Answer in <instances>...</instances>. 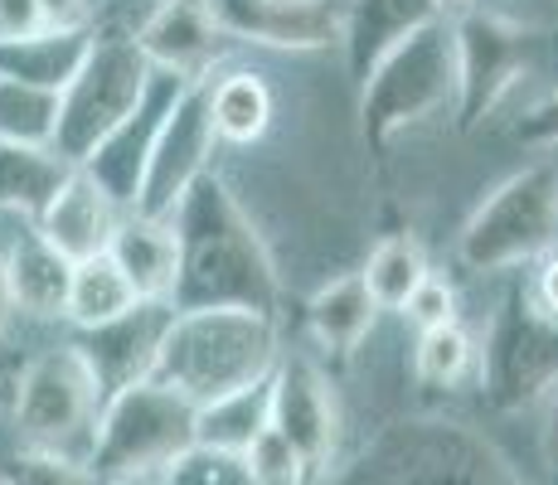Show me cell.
I'll use <instances>...</instances> for the list:
<instances>
[{"instance_id": "cell-3", "label": "cell", "mask_w": 558, "mask_h": 485, "mask_svg": "<svg viewBox=\"0 0 558 485\" xmlns=\"http://www.w3.org/2000/svg\"><path fill=\"white\" fill-rule=\"evenodd\" d=\"M457 97V69H452V25L433 20L403 39L393 53L374 63V73L360 83V136L374 156L393 146V136L408 126L437 117Z\"/></svg>"}, {"instance_id": "cell-8", "label": "cell", "mask_w": 558, "mask_h": 485, "mask_svg": "<svg viewBox=\"0 0 558 485\" xmlns=\"http://www.w3.org/2000/svg\"><path fill=\"white\" fill-rule=\"evenodd\" d=\"M452 25V69H457V97L452 117L461 132H476L490 112L524 83L534 69V35L520 20H506L496 10H466L447 20Z\"/></svg>"}, {"instance_id": "cell-23", "label": "cell", "mask_w": 558, "mask_h": 485, "mask_svg": "<svg viewBox=\"0 0 558 485\" xmlns=\"http://www.w3.org/2000/svg\"><path fill=\"white\" fill-rule=\"evenodd\" d=\"M209 122L214 136L229 146H253L272 126V88L263 83V73L233 69L209 78Z\"/></svg>"}, {"instance_id": "cell-37", "label": "cell", "mask_w": 558, "mask_h": 485, "mask_svg": "<svg viewBox=\"0 0 558 485\" xmlns=\"http://www.w3.org/2000/svg\"><path fill=\"white\" fill-rule=\"evenodd\" d=\"M544 408H549V413H544V457H549V466L558 471V388L544 398Z\"/></svg>"}, {"instance_id": "cell-13", "label": "cell", "mask_w": 558, "mask_h": 485, "mask_svg": "<svg viewBox=\"0 0 558 485\" xmlns=\"http://www.w3.org/2000/svg\"><path fill=\"white\" fill-rule=\"evenodd\" d=\"M132 45L156 73H175L185 83L209 78L214 63L229 53V39H223L209 0H156L142 25L132 29Z\"/></svg>"}, {"instance_id": "cell-6", "label": "cell", "mask_w": 558, "mask_h": 485, "mask_svg": "<svg viewBox=\"0 0 558 485\" xmlns=\"http://www.w3.org/2000/svg\"><path fill=\"white\" fill-rule=\"evenodd\" d=\"M146 83H151V63L132 45V35H98L78 78L59 93V126L49 150L69 170H78L136 112Z\"/></svg>"}, {"instance_id": "cell-9", "label": "cell", "mask_w": 558, "mask_h": 485, "mask_svg": "<svg viewBox=\"0 0 558 485\" xmlns=\"http://www.w3.org/2000/svg\"><path fill=\"white\" fill-rule=\"evenodd\" d=\"M209 78L185 83L175 107L160 122L151 156H146V170H142V185H136V204H132L136 219L166 223L180 209V199L214 170L219 136H214V122H209Z\"/></svg>"}, {"instance_id": "cell-39", "label": "cell", "mask_w": 558, "mask_h": 485, "mask_svg": "<svg viewBox=\"0 0 558 485\" xmlns=\"http://www.w3.org/2000/svg\"><path fill=\"white\" fill-rule=\"evenodd\" d=\"M107 485H160V476L146 471V476H122V481H107Z\"/></svg>"}, {"instance_id": "cell-14", "label": "cell", "mask_w": 558, "mask_h": 485, "mask_svg": "<svg viewBox=\"0 0 558 485\" xmlns=\"http://www.w3.org/2000/svg\"><path fill=\"white\" fill-rule=\"evenodd\" d=\"M180 88H185V78L151 69V83H146L142 102H136V112L126 117V122L117 126V132L107 136V142L78 166L83 175H88L93 185H98L122 214H132L136 185H142V170H146V156H151V142H156L160 122H166V112L175 107Z\"/></svg>"}, {"instance_id": "cell-25", "label": "cell", "mask_w": 558, "mask_h": 485, "mask_svg": "<svg viewBox=\"0 0 558 485\" xmlns=\"http://www.w3.org/2000/svg\"><path fill=\"white\" fill-rule=\"evenodd\" d=\"M364 287H369L374 306L379 311H403L408 296L433 277V263H427L423 243L413 233H389V239L374 243L369 263H364Z\"/></svg>"}, {"instance_id": "cell-38", "label": "cell", "mask_w": 558, "mask_h": 485, "mask_svg": "<svg viewBox=\"0 0 558 485\" xmlns=\"http://www.w3.org/2000/svg\"><path fill=\"white\" fill-rule=\"evenodd\" d=\"M433 5L442 20H457V15H466V10H476V0H433Z\"/></svg>"}, {"instance_id": "cell-41", "label": "cell", "mask_w": 558, "mask_h": 485, "mask_svg": "<svg viewBox=\"0 0 558 485\" xmlns=\"http://www.w3.org/2000/svg\"><path fill=\"white\" fill-rule=\"evenodd\" d=\"M0 485H5V481H0Z\"/></svg>"}, {"instance_id": "cell-30", "label": "cell", "mask_w": 558, "mask_h": 485, "mask_svg": "<svg viewBox=\"0 0 558 485\" xmlns=\"http://www.w3.org/2000/svg\"><path fill=\"white\" fill-rule=\"evenodd\" d=\"M156 476H160V485H253L243 457L209 451V447H185L170 466H160Z\"/></svg>"}, {"instance_id": "cell-12", "label": "cell", "mask_w": 558, "mask_h": 485, "mask_svg": "<svg viewBox=\"0 0 558 485\" xmlns=\"http://www.w3.org/2000/svg\"><path fill=\"white\" fill-rule=\"evenodd\" d=\"M170 320H175V306L170 301H136L132 311H122L117 320L93 330H78V354L93 369L102 398L122 393L132 384H146L156 374L160 344L170 336Z\"/></svg>"}, {"instance_id": "cell-27", "label": "cell", "mask_w": 558, "mask_h": 485, "mask_svg": "<svg viewBox=\"0 0 558 485\" xmlns=\"http://www.w3.org/2000/svg\"><path fill=\"white\" fill-rule=\"evenodd\" d=\"M53 126H59V93L0 78V142L49 150Z\"/></svg>"}, {"instance_id": "cell-32", "label": "cell", "mask_w": 558, "mask_h": 485, "mask_svg": "<svg viewBox=\"0 0 558 485\" xmlns=\"http://www.w3.org/2000/svg\"><path fill=\"white\" fill-rule=\"evenodd\" d=\"M403 316L417 326V336L423 330H437V326H452L457 320V291H452V282H442V277H427L423 287L408 296V306H403Z\"/></svg>"}, {"instance_id": "cell-36", "label": "cell", "mask_w": 558, "mask_h": 485, "mask_svg": "<svg viewBox=\"0 0 558 485\" xmlns=\"http://www.w3.org/2000/svg\"><path fill=\"white\" fill-rule=\"evenodd\" d=\"M49 25H88V0H39Z\"/></svg>"}, {"instance_id": "cell-18", "label": "cell", "mask_w": 558, "mask_h": 485, "mask_svg": "<svg viewBox=\"0 0 558 485\" xmlns=\"http://www.w3.org/2000/svg\"><path fill=\"white\" fill-rule=\"evenodd\" d=\"M69 272L53 247L39 239L35 223L20 219V229L10 233V243L0 247V277H5V296L10 311L35 320H53L63 316V296H69Z\"/></svg>"}, {"instance_id": "cell-34", "label": "cell", "mask_w": 558, "mask_h": 485, "mask_svg": "<svg viewBox=\"0 0 558 485\" xmlns=\"http://www.w3.org/2000/svg\"><path fill=\"white\" fill-rule=\"evenodd\" d=\"M39 29H49L39 0H0V45L29 39V35H39Z\"/></svg>"}, {"instance_id": "cell-15", "label": "cell", "mask_w": 558, "mask_h": 485, "mask_svg": "<svg viewBox=\"0 0 558 485\" xmlns=\"http://www.w3.org/2000/svg\"><path fill=\"white\" fill-rule=\"evenodd\" d=\"M229 45L316 53L336 45L340 10L330 0H209Z\"/></svg>"}, {"instance_id": "cell-16", "label": "cell", "mask_w": 558, "mask_h": 485, "mask_svg": "<svg viewBox=\"0 0 558 485\" xmlns=\"http://www.w3.org/2000/svg\"><path fill=\"white\" fill-rule=\"evenodd\" d=\"M117 219H122V209H117L83 170H69V180H63L59 194L45 204L35 229L63 263L78 267V263H93V257L107 253V243H112V233H117Z\"/></svg>"}, {"instance_id": "cell-2", "label": "cell", "mask_w": 558, "mask_h": 485, "mask_svg": "<svg viewBox=\"0 0 558 485\" xmlns=\"http://www.w3.org/2000/svg\"><path fill=\"white\" fill-rule=\"evenodd\" d=\"M282 330L263 311H175L160 344L156 384L175 388L190 403H209L233 388H248L277 369Z\"/></svg>"}, {"instance_id": "cell-21", "label": "cell", "mask_w": 558, "mask_h": 485, "mask_svg": "<svg viewBox=\"0 0 558 485\" xmlns=\"http://www.w3.org/2000/svg\"><path fill=\"white\" fill-rule=\"evenodd\" d=\"M374 320H379V306H374L369 287H364L360 272L330 277L326 287H316V296L306 301V330L311 340L320 344L336 360H350L364 340H369Z\"/></svg>"}, {"instance_id": "cell-31", "label": "cell", "mask_w": 558, "mask_h": 485, "mask_svg": "<svg viewBox=\"0 0 558 485\" xmlns=\"http://www.w3.org/2000/svg\"><path fill=\"white\" fill-rule=\"evenodd\" d=\"M243 466H248L253 485H311L302 457L287 447L277 427H263V433H257V441L243 451Z\"/></svg>"}, {"instance_id": "cell-33", "label": "cell", "mask_w": 558, "mask_h": 485, "mask_svg": "<svg viewBox=\"0 0 558 485\" xmlns=\"http://www.w3.org/2000/svg\"><path fill=\"white\" fill-rule=\"evenodd\" d=\"M514 142L534 146V150H554L558 146V88L549 97H539V102L514 122Z\"/></svg>"}, {"instance_id": "cell-29", "label": "cell", "mask_w": 558, "mask_h": 485, "mask_svg": "<svg viewBox=\"0 0 558 485\" xmlns=\"http://www.w3.org/2000/svg\"><path fill=\"white\" fill-rule=\"evenodd\" d=\"M0 481L5 485H102L83 457H63V451H39V447L15 451L10 466L0 471Z\"/></svg>"}, {"instance_id": "cell-26", "label": "cell", "mask_w": 558, "mask_h": 485, "mask_svg": "<svg viewBox=\"0 0 558 485\" xmlns=\"http://www.w3.org/2000/svg\"><path fill=\"white\" fill-rule=\"evenodd\" d=\"M136 306V291L126 287V277L117 272L112 257H93V263H78L69 272V296H63V320H73L78 330L107 326L122 311Z\"/></svg>"}, {"instance_id": "cell-5", "label": "cell", "mask_w": 558, "mask_h": 485, "mask_svg": "<svg viewBox=\"0 0 558 485\" xmlns=\"http://www.w3.org/2000/svg\"><path fill=\"white\" fill-rule=\"evenodd\" d=\"M185 447H195V403L180 398L175 388L146 379L102 398L83 461L107 485V481L146 476V471L170 466Z\"/></svg>"}, {"instance_id": "cell-22", "label": "cell", "mask_w": 558, "mask_h": 485, "mask_svg": "<svg viewBox=\"0 0 558 485\" xmlns=\"http://www.w3.org/2000/svg\"><path fill=\"white\" fill-rule=\"evenodd\" d=\"M263 427H272V374L195 408V447H209V451L243 457Z\"/></svg>"}, {"instance_id": "cell-17", "label": "cell", "mask_w": 558, "mask_h": 485, "mask_svg": "<svg viewBox=\"0 0 558 485\" xmlns=\"http://www.w3.org/2000/svg\"><path fill=\"white\" fill-rule=\"evenodd\" d=\"M433 20H442L433 0H350L340 10L336 45L345 53V69L355 78V88L369 78L384 53H393L403 39H413Z\"/></svg>"}, {"instance_id": "cell-7", "label": "cell", "mask_w": 558, "mask_h": 485, "mask_svg": "<svg viewBox=\"0 0 558 485\" xmlns=\"http://www.w3.org/2000/svg\"><path fill=\"white\" fill-rule=\"evenodd\" d=\"M102 408V388L83 364L78 344H53L20 369L15 384V427L25 447L88 457L93 423Z\"/></svg>"}, {"instance_id": "cell-24", "label": "cell", "mask_w": 558, "mask_h": 485, "mask_svg": "<svg viewBox=\"0 0 558 485\" xmlns=\"http://www.w3.org/2000/svg\"><path fill=\"white\" fill-rule=\"evenodd\" d=\"M63 180H69V166L53 150L0 142V214L35 223L45 214V204L59 194Z\"/></svg>"}, {"instance_id": "cell-10", "label": "cell", "mask_w": 558, "mask_h": 485, "mask_svg": "<svg viewBox=\"0 0 558 485\" xmlns=\"http://www.w3.org/2000/svg\"><path fill=\"white\" fill-rule=\"evenodd\" d=\"M481 384L506 408L544 403L558 388V320H549L524 296H510L490 320L486 350H481Z\"/></svg>"}, {"instance_id": "cell-20", "label": "cell", "mask_w": 558, "mask_h": 485, "mask_svg": "<svg viewBox=\"0 0 558 485\" xmlns=\"http://www.w3.org/2000/svg\"><path fill=\"white\" fill-rule=\"evenodd\" d=\"M107 257L126 277V287L136 291V301H170L180 277V243L170 233V223L122 214L112 243H107Z\"/></svg>"}, {"instance_id": "cell-35", "label": "cell", "mask_w": 558, "mask_h": 485, "mask_svg": "<svg viewBox=\"0 0 558 485\" xmlns=\"http://www.w3.org/2000/svg\"><path fill=\"white\" fill-rule=\"evenodd\" d=\"M530 301H534V306H539L549 320H558V247L539 263V272H534Z\"/></svg>"}, {"instance_id": "cell-19", "label": "cell", "mask_w": 558, "mask_h": 485, "mask_svg": "<svg viewBox=\"0 0 558 485\" xmlns=\"http://www.w3.org/2000/svg\"><path fill=\"white\" fill-rule=\"evenodd\" d=\"M93 39H98V25H49L29 39H10L0 45V78L10 83H29V88L45 93H63L78 69L88 63Z\"/></svg>"}, {"instance_id": "cell-28", "label": "cell", "mask_w": 558, "mask_h": 485, "mask_svg": "<svg viewBox=\"0 0 558 485\" xmlns=\"http://www.w3.org/2000/svg\"><path fill=\"white\" fill-rule=\"evenodd\" d=\"M481 350H476V336H471L461 320L452 326H437V330H423L413 344V374L423 388H457L476 369Z\"/></svg>"}, {"instance_id": "cell-40", "label": "cell", "mask_w": 558, "mask_h": 485, "mask_svg": "<svg viewBox=\"0 0 558 485\" xmlns=\"http://www.w3.org/2000/svg\"><path fill=\"white\" fill-rule=\"evenodd\" d=\"M5 320H10V296H5V277H0V336H5Z\"/></svg>"}, {"instance_id": "cell-4", "label": "cell", "mask_w": 558, "mask_h": 485, "mask_svg": "<svg viewBox=\"0 0 558 485\" xmlns=\"http://www.w3.org/2000/svg\"><path fill=\"white\" fill-rule=\"evenodd\" d=\"M558 243V166H534L506 175L471 209L457 233V257L471 272H510L534 257H549Z\"/></svg>"}, {"instance_id": "cell-11", "label": "cell", "mask_w": 558, "mask_h": 485, "mask_svg": "<svg viewBox=\"0 0 558 485\" xmlns=\"http://www.w3.org/2000/svg\"><path fill=\"white\" fill-rule=\"evenodd\" d=\"M272 427L302 457L311 485H320L336 471L345 417H340L330 374L306 350H282V360L272 369Z\"/></svg>"}, {"instance_id": "cell-1", "label": "cell", "mask_w": 558, "mask_h": 485, "mask_svg": "<svg viewBox=\"0 0 558 485\" xmlns=\"http://www.w3.org/2000/svg\"><path fill=\"white\" fill-rule=\"evenodd\" d=\"M166 223L180 243V277L170 291V306L277 316L282 306L277 263L219 170H209Z\"/></svg>"}]
</instances>
